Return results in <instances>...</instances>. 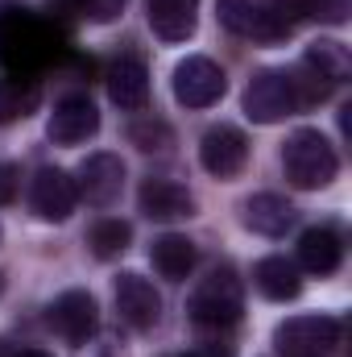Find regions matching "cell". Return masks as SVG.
Here are the masks:
<instances>
[{
  "label": "cell",
  "mask_w": 352,
  "mask_h": 357,
  "mask_svg": "<svg viewBox=\"0 0 352 357\" xmlns=\"http://www.w3.org/2000/svg\"><path fill=\"white\" fill-rule=\"evenodd\" d=\"M8 357H50L46 349H17V354H8Z\"/></svg>",
  "instance_id": "28"
},
{
  "label": "cell",
  "mask_w": 352,
  "mask_h": 357,
  "mask_svg": "<svg viewBox=\"0 0 352 357\" xmlns=\"http://www.w3.org/2000/svg\"><path fill=\"white\" fill-rule=\"evenodd\" d=\"M58 54V33L29 8H0V67L8 75H33Z\"/></svg>",
  "instance_id": "1"
},
{
  "label": "cell",
  "mask_w": 352,
  "mask_h": 357,
  "mask_svg": "<svg viewBox=\"0 0 352 357\" xmlns=\"http://www.w3.org/2000/svg\"><path fill=\"white\" fill-rule=\"evenodd\" d=\"M344 262V245H340V237L332 233V229H307L303 237H298V266L307 270V274H336Z\"/></svg>",
  "instance_id": "16"
},
{
  "label": "cell",
  "mask_w": 352,
  "mask_h": 357,
  "mask_svg": "<svg viewBox=\"0 0 352 357\" xmlns=\"http://www.w3.org/2000/svg\"><path fill=\"white\" fill-rule=\"evenodd\" d=\"M108 96H112L116 108H129V112L145 108V100H150V71H145V63L141 59H116L108 67Z\"/></svg>",
  "instance_id": "15"
},
{
  "label": "cell",
  "mask_w": 352,
  "mask_h": 357,
  "mask_svg": "<svg viewBox=\"0 0 352 357\" xmlns=\"http://www.w3.org/2000/svg\"><path fill=\"white\" fill-rule=\"evenodd\" d=\"M182 357H232L224 345H195V349H186Z\"/></svg>",
  "instance_id": "27"
},
{
  "label": "cell",
  "mask_w": 352,
  "mask_h": 357,
  "mask_svg": "<svg viewBox=\"0 0 352 357\" xmlns=\"http://www.w3.org/2000/svg\"><path fill=\"white\" fill-rule=\"evenodd\" d=\"M137 204L150 220H182V216L195 212L191 191L175 178H145L141 191H137Z\"/></svg>",
  "instance_id": "14"
},
{
  "label": "cell",
  "mask_w": 352,
  "mask_h": 357,
  "mask_svg": "<svg viewBox=\"0 0 352 357\" xmlns=\"http://www.w3.org/2000/svg\"><path fill=\"white\" fill-rule=\"evenodd\" d=\"M303 67L315 75V79H323V84H344L352 71V59H349V46H340V42H315L307 54H303Z\"/></svg>",
  "instance_id": "21"
},
{
  "label": "cell",
  "mask_w": 352,
  "mask_h": 357,
  "mask_svg": "<svg viewBox=\"0 0 352 357\" xmlns=\"http://www.w3.org/2000/svg\"><path fill=\"white\" fill-rule=\"evenodd\" d=\"M224 91H228V75L203 54L182 59L175 67V100L182 108H211Z\"/></svg>",
  "instance_id": "7"
},
{
  "label": "cell",
  "mask_w": 352,
  "mask_h": 357,
  "mask_svg": "<svg viewBox=\"0 0 352 357\" xmlns=\"http://www.w3.org/2000/svg\"><path fill=\"white\" fill-rule=\"evenodd\" d=\"M42 100V88L25 75H4L0 79V125H13V121H25Z\"/></svg>",
  "instance_id": "22"
},
{
  "label": "cell",
  "mask_w": 352,
  "mask_h": 357,
  "mask_svg": "<svg viewBox=\"0 0 352 357\" xmlns=\"http://www.w3.org/2000/svg\"><path fill=\"white\" fill-rule=\"evenodd\" d=\"M273 345L282 357H323L328 349L340 345V320L332 316H294L278 324Z\"/></svg>",
  "instance_id": "4"
},
{
  "label": "cell",
  "mask_w": 352,
  "mask_h": 357,
  "mask_svg": "<svg viewBox=\"0 0 352 357\" xmlns=\"http://www.w3.org/2000/svg\"><path fill=\"white\" fill-rule=\"evenodd\" d=\"M120 8H125V0H71V13H83L88 21H95V25L116 21Z\"/></svg>",
  "instance_id": "25"
},
{
  "label": "cell",
  "mask_w": 352,
  "mask_h": 357,
  "mask_svg": "<svg viewBox=\"0 0 352 357\" xmlns=\"http://www.w3.org/2000/svg\"><path fill=\"white\" fill-rule=\"evenodd\" d=\"M298 112V96L286 71H257L245 88V116L257 125H278Z\"/></svg>",
  "instance_id": "5"
},
{
  "label": "cell",
  "mask_w": 352,
  "mask_h": 357,
  "mask_svg": "<svg viewBox=\"0 0 352 357\" xmlns=\"http://www.w3.org/2000/svg\"><path fill=\"white\" fill-rule=\"evenodd\" d=\"M116 312H120V320H125L129 328H141V333H145V328H154L158 316H162V295L154 291L150 278L125 270V274L116 278Z\"/></svg>",
  "instance_id": "11"
},
{
  "label": "cell",
  "mask_w": 352,
  "mask_h": 357,
  "mask_svg": "<svg viewBox=\"0 0 352 357\" xmlns=\"http://www.w3.org/2000/svg\"><path fill=\"white\" fill-rule=\"evenodd\" d=\"M253 282H257V291H262L265 299H273V303H286V299H294L303 291L298 266L286 262V258H262L257 270H253Z\"/></svg>",
  "instance_id": "19"
},
{
  "label": "cell",
  "mask_w": 352,
  "mask_h": 357,
  "mask_svg": "<svg viewBox=\"0 0 352 357\" xmlns=\"http://www.w3.org/2000/svg\"><path fill=\"white\" fill-rule=\"evenodd\" d=\"M199 162H203L207 175H216V178L241 175L245 162H249V142H245V133L232 129V125H211V129L203 133V142H199Z\"/></svg>",
  "instance_id": "8"
},
{
  "label": "cell",
  "mask_w": 352,
  "mask_h": 357,
  "mask_svg": "<svg viewBox=\"0 0 352 357\" xmlns=\"http://www.w3.org/2000/svg\"><path fill=\"white\" fill-rule=\"evenodd\" d=\"M150 262H154V270H158L162 278L182 282V278L191 274V266H195V241H186V237H178V233H166V237L154 241Z\"/></svg>",
  "instance_id": "20"
},
{
  "label": "cell",
  "mask_w": 352,
  "mask_h": 357,
  "mask_svg": "<svg viewBox=\"0 0 352 357\" xmlns=\"http://www.w3.org/2000/svg\"><path fill=\"white\" fill-rule=\"evenodd\" d=\"M220 25L237 38H253V42H282L290 33V25L269 8V4H257V0H220L216 8Z\"/></svg>",
  "instance_id": "6"
},
{
  "label": "cell",
  "mask_w": 352,
  "mask_h": 357,
  "mask_svg": "<svg viewBox=\"0 0 352 357\" xmlns=\"http://www.w3.org/2000/svg\"><path fill=\"white\" fill-rule=\"evenodd\" d=\"M282 167L286 178L303 191H315V187H328L336 171H340V158L332 150V142L319 133V129H294L282 146Z\"/></svg>",
  "instance_id": "2"
},
{
  "label": "cell",
  "mask_w": 352,
  "mask_h": 357,
  "mask_svg": "<svg viewBox=\"0 0 352 357\" xmlns=\"http://www.w3.org/2000/svg\"><path fill=\"white\" fill-rule=\"evenodd\" d=\"M245 312V287L232 270H211L191 295V320L203 328H228Z\"/></svg>",
  "instance_id": "3"
},
{
  "label": "cell",
  "mask_w": 352,
  "mask_h": 357,
  "mask_svg": "<svg viewBox=\"0 0 352 357\" xmlns=\"http://www.w3.org/2000/svg\"><path fill=\"white\" fill-rule=\"evenodd\" d=\"M29 204H33V212H38L42 220H67V216L75 212V204H79V187H75V178L67 175V171L42 167V171L33 175Z\"/></svg>",
  "instance_id": "12"
},
{
  "label": "cell",
  "mask_w": 352,
  "mask_h": 357,
  "mask_svg": "<svg viewBox=\"0 0 352 357\" xmlns=\"http://www.w3.org/2000/svg\"><path fill=\"white\" fill-rule=\"evenodd\" d=\"M129 241H133V229H129V220H99V225L91 229V254H95L99 262H108V258H120V254L129 250Z\"/></svg>",
  "instance_id": "23"
},
{
  "label": "cell",
  "mask_w": 352,
  "mask_h": 357,
  "mask_svg": "<svg viewBox=\"0 0 352 357\" xmlns=\"http://www.w3.org/2000/svg\"><path fill=\"white\" fill-rule=\"evenodd\" d=\"M129 142H133L137 150H166V146H170V129H166L162 121H137V125L129 129Z\"/></svg>",
  "instance_id": "24"
},
{
  "label": "cell",
  "mask_w": 352,
  "mask_h": 357,
  "mask_svg": "<svg viewBox=\"0 0 352 357\" xmlns=\"http://www.w3.org/2000/svg\"><path fill=\"white\" fill-rule=\"evenodd\" d=\"M95 129H99V112L88 96H63L46 121V137L54 146H79V142L95 137Z\"/></svg>",
  "instance_id": "10"
},
{
  "label": "cell",
  "mask_w": 352,
  "mask_h": 357,
  "mask_svg": "<svg viewBox=\"0 0 352 357\" xmlns=\"http://www.w3.org/2000/svg\"><path fill=\"white\" fill-rule=\"evenodd\" d=\"M79 195L88 199L91 208H108L120 199V187H125V162L116 154H91L88 162L79 167Z\"/></svg>",
  "instance_id": "13"
},
{
  "label": "cell",
  "mask_w": 352,
  "mask_h": 357,
  "mask_svg": "<svg viewBox=\"0 0 352 357\" xmlns=\"http://www.w3.org/2000/svg\"><path fill=\"white\" fill-rule=\"evenodd\" d=\"M199 21V0H150V25L162 42H186Z\"/></svg>",
  "instance_id": "17"
},
{
  "label": "cell",
  "mask_w": 352,
  "mask_h": 357,
  "mask_svg": "<svg viewBox=\"0 0 352 357\" xmlns=\"http://www.w3.org/2000/svg\"><path fill=\"white\" fill-rule=\"evenodd\" d=\"M50 328L67 341V345H88L99 328V307L88 291H67L54 299L50 307Z\"/></svg>",
  "instance_id": "9"
},
{
  "label": "cell",
  "mask_w": 352,
  "mask_h": 357,
  "mask_svg": "<svg viewBox=\"0 0 352 357\" xmlns=\"http://www.w3.org/2000/svg\"><path fill=\"white\" fill-rule=\"evenodd\" d=\"M17 183H21L17 167H13V162H0V208L17 199Z\"/></svg>",
  "instance_id": "26"
},
{
  "label": "cell",
  "mask_w": 352,
  "mask_h": 357,
  "mask_svg": "<svg viewBox=\"0 0 352 357\" xmlns=\"http://www.w3.org/2000/svg\"><path fill=\"white\" fill-rule=\"evenodd\" d=\"M245 225L262 237H282L290 225H294V208L290 199L273 195V191H262L253 199H245Z\"/></svg>",
  "instance_id": "18"
}]
</instances>
